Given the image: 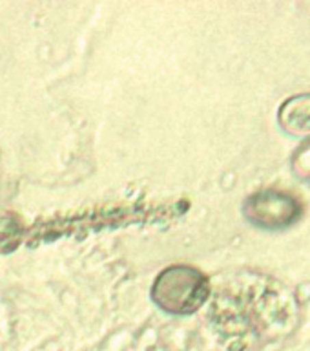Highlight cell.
<instances>
[{
  "label": "cell",
  "mask_w": 310,
  "mask_h": 351,
  "mask_svg": "<svg viewBox=\"0 0 310 351\" xmlns=\"http://www.w3.org/2000/svg\"><path fill=\"white\" fill-rule=\"evenodd\" d=\"M210 287L207 276L188 265H172L159 274L152 296L170 313H194L207 302Z\"/></svg>",
  "instance_id": "cell-1"
},
{
  "label": "cell",
  "mask_w": 310,
  "mask_h": 351,
  "mask_svg": "<svg viewBox=\"0 0 310 351\" xmlns=\"http://www.w3.org/2000/svg\"><path fill=\"white\" fill-rule=\"evenodd\" d=\"M301 205L290 194L265 191L248 197L245 216L252 223L267 229H281L300 218Z\"/></svg>",
  "instance_id": "cell-2"
},
{
  "label": "cell",
  "mask_w": 310,
  "mask_h": 351,
  "mask_svg": "<svg viewBox=\"0 0 310 351\" xmlns=\"http://www.w3.org/2000/svg\"><path fill=\"white\" fill-rule=\"evenodd\" d=\"M278 121L290 136H310V93H300L287 99L279 106Z\"/></svg>",
  "instance_id": "cell-3"
},
{
  "label": "cell",
  "mask_w": 310,
  "mask_h": 351,
  "mask_svg": "<svg viewBox=\"0 0 310 351\" xmlns=\"http://www.w3.org/2000/svg\"><path fill=\"white\" fill-rule=\"evenodd\" d=\"M296 169L300 170V174L310 176V145H307L305 150L300 152V156L296 159Z\"/></svg>",
  "instance_id": "cell-4"
}]
</instances>
